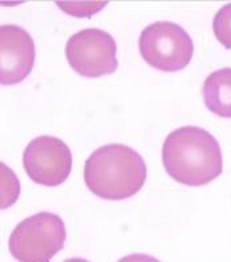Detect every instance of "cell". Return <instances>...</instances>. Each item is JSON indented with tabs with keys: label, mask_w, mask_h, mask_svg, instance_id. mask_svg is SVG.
I'll list each match as a JSON object with an SVG mask.
<instances>
[{
	"label": "cell",
	"mask_w": 231,
	"mask_h": 262,
	"mask_svg": "<svg viewBox=\"0 0 231 262\" xmlns=\"http://www.w3.org/2000/svg\"><path fill=\"white\" fill-rule=\"evenodd\" d=\"M107 4V2H86V3H79V2H56V6L62 8L64 12L73 15L75 17H90L91 15L97 14L98 11L102 10Z\"/></svg>",
	"instance_id": "obj_10"
},
{
	"label": "cell",
	"mask_w": 231,
	"mask_h": 262,
	"mask_svg": "<svg viewBox=\"0 0 231 262\" xmlns=\"http://www.w3.org/2000/svg\"><path fill=\"white\" fill-rule=\"evenodd\" d=\"M64 262H90V261H87V259L84 258H70V259H66Z\"/></svg>",
	"instance_id": "obj_12"
},
{
	"label": "cell",
	"mask_w": 231,
	"mask_h": 262,
	"mask_svg": "<svg viewBox=\"0 0 231 262\" xmlns=\"http://www.w3.org/2000/svg\"><path fill=\"white\" fill-rule=\"evenodd\" d=\"M118 262H160L158 258L149 254H142V253H135V254H128Z\"/></svg>",
	"instance_id": "obj_11"
},
{
	"label": "cell",
	"mask_w": 231,
	"mask_h": 262,
	"mask_svg": "<svg viewBox=\"0 0 231 262\" xmlns=\"http://www.w3.org/2000/svg\"><path fill=\"white\" fill-rule=\"evenodd\" d=\"M83 176L91 193L102 200L122 201L143 187L147 167L134 148L112 143L97 148L87 158Z\"/></svg>",
	"instance_id": "obj_2"
},
{
	"label": "cell",
	"mask_w": 231,
	"mask_h": 262,
	"mask_svg": "<svg viewBox=\"0 0 231 262\" xmlns=\"http://www.w3.org/2000/svg\"><path fill=\"white\" fill-rule=\"evenodd\" d=\"M27 176L41 186H59L66 182L73 169L70 147L56 137L41 135L32 139L23 154Z\"/></svg>",
	"instance_id": "obj_6"
},
{
	"label": "cell",
	"mask_w": 231,
	"mask_h": 262,
	"mask_svg": "<svg viewBox=\"0 0 231 262\" xmlns=\"http://www.w3.org/2000/svg\"><path fill=\"white\" fill-rule=\"evenodd\" d=\"M139 51L154 69L175 73L190 63L194 43L190 35L179 25L173 21H155L142 31Z\"/></svg>",
	"instance_id": "obj_4"
},
{
	"label": "cell",
	"mask_w": 231,
	"mask_h": 262,
	"mask_svg": "<svg viewBox=\"0 0 231 262\" xmlns=\"http://www.w3.org/2000/svg\"><path fill=\"white\" fill-rule=\"evenodd\" d=\"M202 95L209 111L222 118H231V69L224 67L207 76Z\"/></svg>",
	"instance_id": "obj_8"
},
{
	"label": "cell",
	"mask_w": 231,
	"mask_h": 262,
	"mask_svg": "<svg viewBox=\"0 0 231 262\" xmlns=\"http://www.w3.org/2000/svg\"><path fill=\"white\" fill-rule=\"evenodd\" d=\"M66 225L49 211L34 214L12 230L8 239L11 254L19 262H50L66 244Z\"/></svg>",
	"instance_id": "obj_3"
},
{
	"label": "cell",
	"mask_w": 231,
	"mask_h": 262,
	"mask_svg": "<svg viewBox=\"0 0 231 262\" xmlns=\"http://www.w3.org/2000/svg\"><path fill=\"white\" fill-rule=\"evenodd\" d=\"M162 159L167 174L186 186H204L223 171L221 146L209 131L197 126L170 133L163 143Z\"/></svg>",
	"instance_id": "obj_1"
},
{
	"label": "cell",
	"mask_w": 231,
	"mask_h": 262,
	"mask_svg": "<svg viewBox=\"0 0 231 262\" xmlns=\"http://www.w3.org/2000/svg\"><path fill=\"white\" fill-rule=\"evenodd\" d=\"M35 43L25 28L15 25L0 27V83L12 86L31 74Z\"/></svg>",
	"instance_id": "obj_7"
},
{
	"label": "cell",
	"mask_w": 231,
	"mask_h": 262,
	"mask_svg": "<svg viewBox=\"0 0 231 262\" xmlns=\"http://www.w3.org/2000/svg\"><path fill=\"white\" fill-rule=\"evenodd\" d=\"M213 31L223 47L231 50V3L218 11L213 20Z\"/></svg>",
	"instance_id": "obj_9"
},
{
	"label": "cell",
	"mask_w": 231,
	"mask_h": 262,
	"mask_svg": "<svg viewBox=\"0 0 231 262\" xmlns=\"http://www.w3.org/2000/svg\"><path fill=\"white\" fill-rule=\"evenodd\" d=\"M71 69L86 78L110 75L118 69L117 43L108 32L86 28L74 34L66 45Z\"/></svg>",
	"instance_id": "obj_5"
}]
</instances>
